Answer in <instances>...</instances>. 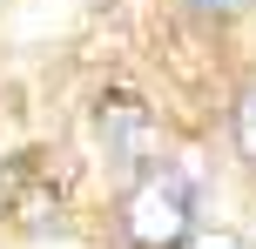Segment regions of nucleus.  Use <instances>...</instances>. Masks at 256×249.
<instances>
[{"label":"nucleus","mask_w":256,"mask_h":249,"mask_svg":"<svg viewBox=\"0 0 256 249\" xmlns=\"http://www.w3.org/2000/svg\"><path fill=\"white\" fill-rule=\"evenodd\" d=\"M196 7H209V13H236V7H250V0H196Z\"/></svg>","instance_id":"39448f33"},{"label":"nucleus","mask_w":256,"mask_h":249,"mask_svg":"<svg viewBox=\"0 0 256 249\" xmlns=\"http://www.w3.org/2000/svg\"><path fill=\"white\" fill-rule=\"evenodd\" d=\"M182 249H250V243H243V236H230V229H196Z\"/></svg>","instance_id":"20e7f679"},{"label":"nucleus","mask_w":256,"mask_h":249,"mask_svg":"<svg viewBox=\"0 0 256 249\" xmlns=\"http://www.w3.org/2000/svg\"><path fill=\"white\" fill-rule=\"evenodd\" d=\"M128 243H142V249H182L196 236V182H189V169H148L135 182V196H128Z\"/></svg>","instance_id":"f257e3e1"},{"label":"nucleus","mask_w":256,"mask_h":249,"mask_svg":"<svg viewBox=\"0 0 256 249\" xmlns=\"http://www.w3.org/2000/svg\"><path fill=\"white\" fill-rule=\"evenodd\" d=\"M102 142H108V155L122 169H148L162 155V135H155V121H148L142 101H102Z\"/></svg>","instance_id":"f03ea898"},{"label":"nucleus","mask_w":256,"mask_h":249,"mask_svg":"<svg viewBox=\"0 0 256 249\" xmlns=\"http://www.w3.org/2000/svg\"><path fill=\"white\" fill-rule=\"evenodd\" d=\"M236 142H243V155L256 162V88L243 94V108H236Z\"/></svg>","instance_id":"7ed1b4c3"}]
</instances>
